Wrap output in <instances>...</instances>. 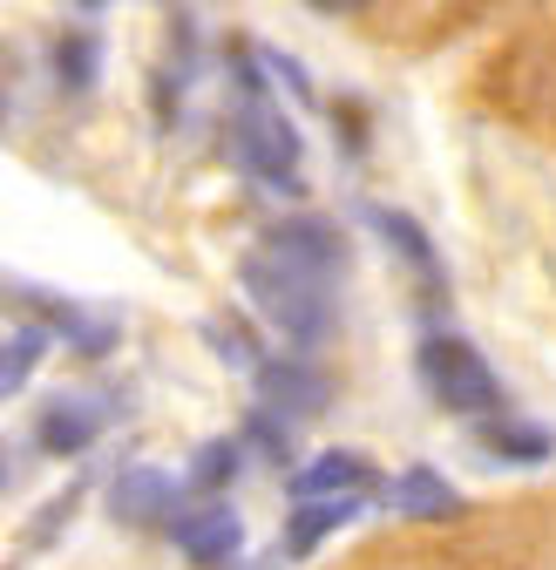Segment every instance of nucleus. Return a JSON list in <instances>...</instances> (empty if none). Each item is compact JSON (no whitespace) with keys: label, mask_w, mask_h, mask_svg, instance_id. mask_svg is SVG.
<instances>
[{"label":"nucleus","mask_w":556,"mask_h":570,"mask_svg":"<svg viewBox=\"0 0 556 570\" xmlns=\"http://www.w3.org/2000/svg\"><path fill=\"white\" fill-rule=\"evenodd\" d=\"M102 421H109V407H102V401L68 394V401H54V407L34 421V442H41L48 455H82V449L102 435Z\"/></svg>","instance_id":"7"},{"label":"nucleus","mask_w":556,"mask_h":570,"mask_svg":"<svg viewBox=\"0 0 556 570\" xmlns=\"http://www.w3.org/2000/svg\"><path fill=\"white\" fill-rule=\"evenodd\" d=\"M231 475H238V449L231 442H203V455L190 462V482L197 489H225Z\"/></svg>","instance_id":"16"},{"label":"nucleus","mask_w":556,"mask_h":570,"mask_svg":"<svg viewBox=\"0 0 556 570\" xmlns=\"http://www.w3.org/2000/svg\"><path fill=\"white\" fill-rule=\"evenodd\" d=\"M116 523H177L183 510H177V482L163 475V469H129V475H116Z\"/></svg>","instance_id":"8"},{"label":"nucleus","mask_w":556,"mask_h":570,"mask_svg":"<svg viewBox=\"0 0 556 570\" xmlns=\"http://www.w3.org/2000/svg\"><path fill=\"white\" fill-rule=\"evenodd\" d=\"M41 346H48V333H41V326H21V333L8 340V353H0V387H8V394H14V387H21V381L34 374Z\"/></svg>","instance_id":"14"},{"label":"nucleus","mask_w":556,"mask_h":570,"mask_svg":"<svg viewBox=\"0 0 556 570\" xmlns=\"http://www.w3.org/2000/svg\"><path fill=\"white\" fill-rule=\"evenodd\" d=\"M421 381H428V394H435L441 407H455V414H481V407L503 401L489 361H481L468 340H455V333L421 340Z\"/></svg>","instance_id":"2"},{"label":"nucleus","mask_w":556,"mask_h":570,"mask_svg":"<svg viewBox=\"0 0 556 570\" xmlns=\"http://www.w3.org/2000/svg\"><path fill=\"white\" fill-rule=\"evenodd\" d=\"M238 157L258 170V184H271V190H299V129L278 116V109L251 102V109L238 116Z\"/></svg>","instance_id":"3"},{"label":"nucleus","mask_w":556,"mask_h":570,"mask_svg":"<svg viewBox=\"0 0 556 570\" xmlns=\"http://www.w3.org/2000/svg\"><path fill=\"white\" fill-rule=\"evenodd\" d=\"M265 252L286 258V265H299V272H319V278H332L346 265V245H339V232L326 218H278L265 232Z\"/></svg>","instance_id":"4"},{"label":"nucleus","mask_w":556,"mask_h":570,"mask_svg":"<svg viewBox=\"0 0 556 570\" xmlns=\"http://www.w3.org/2000/svg\"><path fill=\"white\" fill-rule=\"evenodd\" d=\"M354 510H360V503H299V517H292V530H286V550H292V557H306L326 530L354 523Z\"/></svg>","instance_id":"12"},{"label":"nucleus","mask_w":556,"mask_h":570,"mask_svg":"<svg viewBox=\"0 0 556 570\" xmlns=\"http://www.w3.org/2000/svg\"><path fill=\"white\" fill-rule=\"evenodd\" d=\"M394 503H400V517H414V523H448V517H461L455 482L435 475V469H407V475L394 482Z\"/></svg>","instance_id":"10"},{"label":"nucleus","mask_w":556,"mask_h":570,"mask_svg":"<svg viewBox=\"0 0 556 570\" xmlns=\"http://www.w3.org/2000/svg\"><path fill=\"white\" fill-rule=\"evenodd\" d=\"M54 76H61V89H89L96 82V41L89 35H61L54 41Z\"/></svg>","instance_id":"13"},{"label":"nucleus","mask_w":556,"mask_h":570,"mask_svg":"<svg viewBox=\"0 0 556 570\" xmlns=\"http://www.w3.org/2000/svg\"><path fill=\"white\" fill-rule=\"evenodd\" d=\"M475 435L489 442L496 455H509V462H543V455L556 449V442L543 435V428H529V421H481Z\"/></svg>","instance_id":"11"},{"label":"nucleus","mask_w":556,"mask_h":570,"mask_svg":"<svg viewBox=\"0 0 556 570\" xmlns=\"http://www.w3.org/2000/svg\"><path fill=\"white\" fill-rule=\"evenodd\" d=\"M258 394H265V407L271 414H286V421H306V414H319L326 407V374L319 367H306V361H265L258 367Z\"/></svg>","instance_id":"5"},{"label":"nucleus","mask_w":556,"mask_h":570,"mask_svg":"<svg viewBox=\"0 0 556 570\" xmlns=\"http://www.w3.org/2000/svg\"><path fill=\"white\" fill-rule=\"evenodd\" d=\"M360 489H374V469L360 455H319L312 469L292 475V495L299 503H326V495H339V503H354Z\"/></svg>","instance_id":"9"},{"label":"nucleus","mask_w":556,"mask_h":570,"mask_svg":"<svg viewBox=\"0 0 556 570\" xmlns=\"http://www.w3.org/2000/svg\"><path fill=\"white\" fill-rule=\"evenodd\" d=\"M245 293H251V306H258L278 333L299 340V346H312V340L332 333L326 278H319V272H299V265H286V258H271L265 245L245 252Z\"/></svg>","instance_id":"1"},{"label":"nucleus","mask_w":556,"mask_h":570,"mask_svg":"<svg viewBox=\"0 0 556 570\" xmlns=\"http://www.w3.org/2000/svg\"><path fill=\"white\" fill-rule=\"evenodd\" d=\"M374 225L387 232V245H400L414 265H421V272H435V245L421 238V225H414V218H400V210H374Z\"/></svg>","instance_id":"15"},{"label":"nucleus","mask_w":556,"mask_h":570,"mask_svg":"<svg viewBox=\"0 0 556 570\" xmlns=\"http://www.w3.org/2000/svg\"><path fill=\"white\" fill-rule=\"evenodd\" d=\"M170 530H177L183 557H190V563H203V570H218V563H231V557H238V517H231L225 503H197V510H183Z\"/></svg>","instance_id":"6"},{"label":"nucleus","mask_w":556,"mask_h":570,"mask_svg":"<svg viewBox=\"0 0 556 570\" xmlns=\"http://www.w3.org/2000/svg\"><path fill=\"white\" fill-rule=\"evenodd\" d=\"M203 333H211V353H218V361H231V367H251V361H258V346H251V333H245L238 320H211Z\"/></svg>","instance_id":"17"},{"label":"nucleus","mask_w":556,"mask_h":570,"mask_svg":"<svg viewBox=\"0 0 556 570\" xmlns=\"http://www.w3.org/2000/svg\"><path fill=\"white\" fill-rule=\"evenodd\" d=\"M251 442H265V455H271V462H292V435H286V428H278L265 407L251 414Z\"/></svg>","instance_id":"18"}]
</instances>
